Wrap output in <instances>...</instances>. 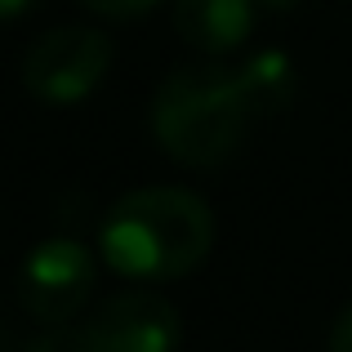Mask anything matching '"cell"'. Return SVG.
<instances>
[{"instance_id":"cell-1","label":"cell","mask_w":352,"mask_h":352,"mask_svg":"<svg viewBox=\"0 0 352 352\" xmlns=\"http://www.w3.org/2000/svg\"><path fill=\"white\" fill-rule=\"evenodd\" d=\"M214 250V210L188 188H134L107 210L98 254L129 281H179Z\"/></svg>"},{"instance_id":"cell-2","label":"cell","mask_w":352,"mask_h":352,"mask_svg":"<svg viewBox=\"0 0 352 352\" xmlns=\"http://www.w3.org/2000/svg\"><path fill=\"white\" fill-rule=\"evenodd\" d=\"M258 112L245 94V80L223 58L183 63L152 94V134L170 161L188 170H214L232 161Z\"/></svg>"},{"instance_id":"cell-3","label":"cell","mask_w":352,"mask_h":352,"mask_svg":"<svg viewBox=\"0 0 352 352\" xmlns=\"http://www.w3.org/2000/svg\"><path fill=\"white\" fill-rule=\"evenodd\" d=\"M112 67V41L98 27H54L23 54V85L50 107H72L103 85Z\"/></svg>"},{"instance_id":"cell-4","label":"cell","mask_w":352,"mask_h":352,"mask_svg":"<svg viewBox=\"0 0 352 352\" xmlns=\"http://www.w3.org/2000/svg\"><path fill=\"white\" fill-rule=\"evenodd\" d=\"M98 285V258L76 236H50L32 245L18 272V299L41 326H67L80 317Z\"/></svg>"},{"instance_id":"cell-5","label":"cell","mask_w":352,"mask_h":352,"mask_svg":"<svg viewBox=\"0 0 352 352\" xmlns=\"http://www.w3.org/2000/svg\"><path fill=\"white\" fill-rule=\"evenodd\" d=\"M183 321L174 303L156 290L112 294L94 317L80 326L85 352H174Z\"/></svg>"},{"instance_id":"cell-6","label":"cell","mask_w":352,"mask_h":352,"mask_svg":"<svg viewBox=\"0 0 352 352\" xmlns=\"http://www.w3.org/2000/svg\"><path fill=\"white\" fill-rule=\"evenodd\" d=\"M170 5L179 41L206 58L236 54L258 23V0H170Z\"/></svg>"},{"instance_id":"cell-7","label":"cell","mask_w":352,"mask_h":352,"mask_svg":"<svg viewBox=\"0 0 352 352\" xmlns=\"http://www.w3.org/2000/svg\"><path fill=\"white\" fill-rule=\"evenodd\" d=\"M241 80H245V94L254 103L258 120H272L281 112H290L294 89H299V76H294V63L285 58L281 50H258L241 63Z\"/></svg>"},{"instance_id":"cell-8","label":"cell","mask_w":352,"mask_h":352,"mask_svg":"<svg viewBox=\"0 0 352 352\" xmlns=\"http://www.w3.org/2000/svg\"><path fill=\"white\" fill-rule=\"evenodd\" d=\"M23 352H85V339H80V330H63V326H54L50 335H41V339H32Z\"/></svg>"},{"instance_id":"cell-9","label":"cell","mask_w":352,"mask_h":352,"mask_svg":"<svg viewBox=\"0 0 352 352\" xmlns=\"http://www.w3.org/2000/svg\"><path fill=\"white\" fill-rule=\"evenodd\" d=\"M85 9H94V14H107V18H143L152 14L161 0H80Z\"/></svg>"},{"instance_id":"cell-10","label":"cell","mask_w":352,"mask_h":352,"mask_svg":"<svg viewBox=\"0 0 352 352\" xmlns=\"http://www.w3.org/2000/svg\"><path fill=\"white\" fill-rule=\"evenodd\" d=\"M330 352H352V303L339 312L335 330H330Z\"/></svg>"},{"instance_id":"cell-11","label":"cell","mask_w":352,"mask_h":352,"mask_svg":"<svg viewBox=\"0 0 352 352\" xmlns=\"http://www.w3.org/2000/svg\"><path fill=\"white\" fill-rule=\"evenodd\" d=\"M36 5H41V0H0V23H9V18H23V14H32Z\"/></svg>"},{"instance_id":"cell-12","label":"cell","mask_w":352,"mask_h":352,"mask_svg":"<svg viewBox=\"0 0 352 352\" xmlns=\"http://www.w3.org/2000/svg\"><path fill=\"white\" fill-rule=\"evenodd\" d=\"M258 5H267V9H294L299 0H258Z\"/></svg>"}]
</instances>
